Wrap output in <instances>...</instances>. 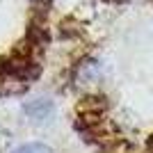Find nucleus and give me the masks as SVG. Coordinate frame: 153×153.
Returning a JSON list of instances; mask_svg holds the SVG:
<instances>
[{"instance_id":"f257e3e1","label":"nucleus","mask_w":153,"mask_h":153,"mask_svg":"<svg viewBox=\"0 0 153 153\" xmlns=\"http://www.w3.org/2000/svg\"><path fill=\"white\" fill-rule=\"evenodd\" d=\"M12 153H53V151H51V146H46L44 142H27V144L16 146Z\"/></svg>"}]
</instances>
